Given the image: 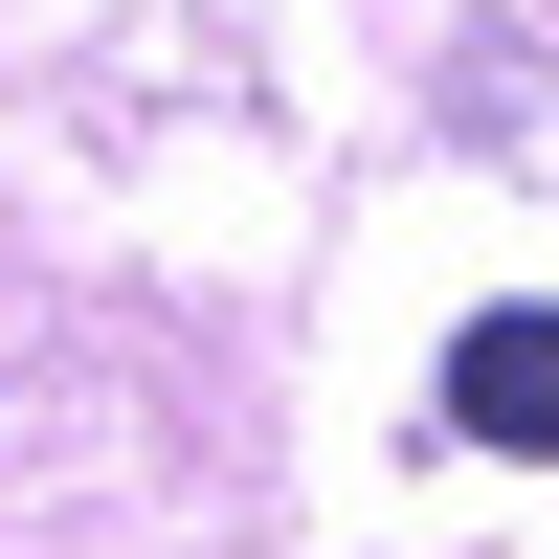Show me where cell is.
<instances>
[{
  "mask_svg": "<svg viewBox=\"0 0 559 559\" xmlns=\"http://www.w3.org/2000/svg\"><path fill=\"white\" fill-rule=\"evenodd\" d=\"M448 426L515 448V471H559V313H471L448 336Z\"/></svg>",
  "mask_w": 559,
  "mask_h": 559,
  "instance_id": "1",
  "label": "cell"
}]
</instances>
